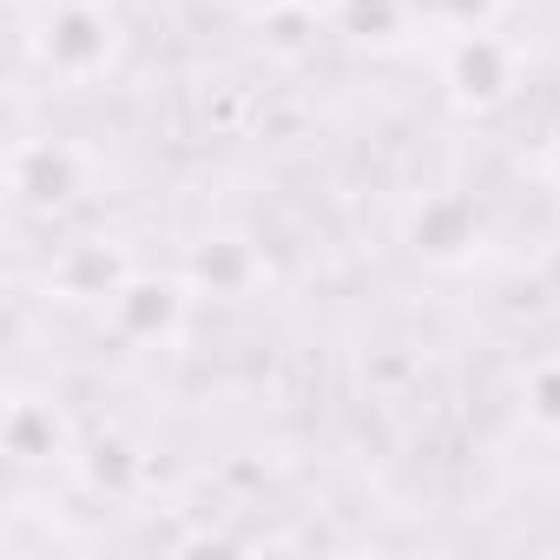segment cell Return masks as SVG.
I'll use <instances>...</instances> for the list:
<instances>
[{"instance_id":"obj_3","label":"cell","mask_w":560,"mask_h":560,"mask_svg":"<svg viewBox=\"0 0 560 560\" xmlns=\"http://www.w3.org/2000/svg\"><path fill=\"white\" fill-rule=\"evenodd\" d=\"M442 86L475 106V113H494L514 100L521 86V47L501 40L494 27H468V34H448V54H442Z\"/></svg>"},{"instance_id":"obj_6","label":"cell","mask_w":560,"mask_h":560,"mask_svg":"<svg viewBox=\"0 0 560 560\" xmlns=\"http://www.w3.org/2000/svg\"><path fill=\"white\" fill-rule=\"evenodd\" d=\"M73 429H67V409L54 396H34V389H14L8 402V455L14 468H54V462H73Z\"/></svg>"},{"instance_id":"obj_10","label":"cell","mask_w":560,"mask_h":560,"mask_svg":"<svg viewBox=\"0 0 560 560\" xmlns=\"http://www.w3.org/2000/svg\"><path fill=\"white\" fill-rule=\"evenodd\" d=\"M324 34H330V14H317V0H264V14H257L264 54L284 60V67L311 60L324 47Z\"/></svg>"},{"instance_id":"obj_14","label":"cell","mask_w":560,"mask_h":560,"mask_svg":"<svg viewBox=\"0 0 560 560\" xmlns=\"http://www.w3.org/2000/svg\"><path fill=\"white\" fill-rule=\"evenodd\" d=\"M540 178H547V191H560V139L547 145V159H540Z\"/></svg>"},{"instance_id":"obj_4","label":"cell","mask_w":560,"mask_h":560,"mask_svg":"<svg viewBox=\"0 0 560 560\" xmlns=\"http://www.w3.org/2000/svg\"><path fill=\"white\" fill-rule=\"evenodd\" d=\"M132 277V257L119 237H80V244H60L54 264H47V291L60 304H113V291Z\"/></svg>"},{"instance_id":"obj_1","label":"cell","mask_w":560,"mask_h":560,"mask_svg":"<svg viewBox=\"0 0 560 560\" xmlns=\"http://www.w3.org/2000/svg\"><path fill=\"white\" fill-rule=\"evenodd\" d=\"M119 47H126L119 14L100 8V0H47L40 34H34V54H40L47 73L67 80V86H86V80L113 73Z\"/></svg>"},{"instance_id":"obj_2","label":"cell","mask_w":560,"mask_h":560,"mask_svg":"<svg viewBox=\"0 0 560 560\" xmlns=\"http://www.w3.org/2000/svg\"><path fill=\"white\" fill-rule=\"evenodd\" d=\"M191 284L185 270H132L126 284L113 291L106 304V324L119 330V343H139V350H165L185 337V317H191Z\"/></svg>"},{"instance_id":"obj_7","label":"cell","mask_w":560,"mask_h":560,"mask_svg":"<svg viewBox=\"0 0 560 560\" xmlns=\"http://www.w3.org/2000/svg\"><path fill=\"white\" fill-rule=\"evenodd\" d=\"M409 244H416L429 264H462V257H475V244H481V218H475V205H468L462 191H429V198H416V211H409Z\"/></svg>"},{"instance_id":"obj_9","label":"cell","mask_w":560,"mask_h":560,"mask_svg":"<svg viewBox=\"0 0 560 560\" xmlns=\"http://www.w3.org/2000/svg\"><path fill=\"white\" fill-rule=\"evenodd\" d=\"M73 468H80V481H86L93 494L126 501V494L139 488V475H145V448H139L126 429H100V435H86V442L73 448Z\"/></svg>"},{"instance_id":"obj_15","label":"cell","mask_w":560,"mask_h":560,"mask_svg":"<svg viewBox=\"0 0 560 560\" xmlns=\"http://www.w3.org/2000/svg\"><path fill=\"white\" fill-rule=\"evenodd\" d=\"M132 8H172V0H132Z\"/></svg>"},{"instance_id":"obj_12","label":"cell","mask_w":560,"mask_h":560,"mask_svg":"<svg viewBox=\"0 0 560 560\" xmlns=\"http://www.w3.org/2000/svg\"><path fill=\"white\" fill-rule=\"evenodd\" d=\"M514 396H521V416H527V429H540V435H560V350L534 357V363L521 370Z\"/></svg>"},{"instance_id":"obj_13","label":"cell","mask_w":560,"mask_h":560,"mask_svg":"<svg viewBox=\"0 0 560 560\" xmlns=\"http://www.w3.org/2000/svg\"><path fill=\"white\" fill-rule=\"evenodd\" d=\"M429 8H435V21H442L448 34H468V27H494L501 0H429Z\"/></svg>"},{"instance_id":"obj_8","label":"cell","mask_w":560,"mask_h":560,"mask_svg":"<svg viewBox=\"0 0 560 560\" xmlns=\"http://www.w3.org/2000/svg\"><path fill=\"white\" fill-rule=\"evenodd\" d=\"M257 270H264V257L250 250V237H198L191 244V257H185V284L198 291V298H244L250 284H257Z\"/></svg>"},{"instance_id":"obj_5","label":"cell","mask_w":560,"mask_h":560,"mask_svg":"<svg viewBox=\"0 0 560 560\" xmlns=\"http://www.w3.org/2000/svg\"><path fill=\"white\" fill-rule=\"evenodd\" d=\"M8 178H14L21 211H67V205L86 191L80 159H73V145H60V139H21Z\"/></svg>"},{"instance_id":"obj_11","label":"cell","mask_w":560,"mask_h":560,"mask_svg":"<svg viewBox=\"0 0 560 560\" xmlns=\"http://www.w3.org/2000/svg\"><path fill=\"white\" fill-rule=\"evenodd\" d=\"M409 14H416V0H337V8H330V27L350 34V40L389 47V40H402Z\"/></svg>"}]
</instances>
